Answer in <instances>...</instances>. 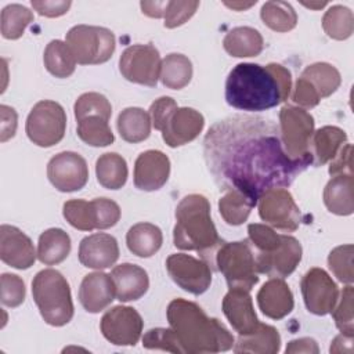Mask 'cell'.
<instances>
[{
  "label": "cell",
  "instance_id": "6da1fadb",
  "mask_svg": "<svg viewBox=\"0 0 354 354\" xmlns=\"http://www.w3.org/2000/svg\"><path fill=\"white\" fill-rule=\"evenodd\" d=\"M209 171L220 189H235L256 205L261 194L289 187L313 160L290 159L279 127L268 119L235 115L216 122L203 140Z\"/></svg>",
  "mask_w": 354,
  "mask_h": 354
},
{
  "label": "cell",
  "instance_id": "7a4b0ae2",
  "mask_svg": "<svg viewBox=\"0 0 354 354\" xmlns=\"http://www.w3.org/2000/svg\"><path fill=\"white\" fill-rule=\"evenodd\" d=\"M290 88L292 76L285 66L242 62L227 76L225 101L241 111L260 112L286 101Z\"/></svg>",
  "mask_w": 354,
  "mask_h": 354
},
{
  "label": "cell",
  "instance_id": "3957f363",
  "mask_svg": "<svg viewBox=\"0 0 354 354\" xmlns=\"http://www.w3.org/2000/svg\"><path fill=\"white\" fill-rule=\"evenodd\" d=\"M167 321L184 354L220 353L234 347V336L217 319L210 318L194 301L174 299L167 306Z\"/></svg>",
  "mask_w": 354,
  "mask_h": 354
},
{
  "label": "cell",
  "instance_id": "277c9868",
  "mask_svg": "<svg viewBox=\"0 0 354 354\" xmlns=\"http://www.w3.org/2000/svg\"><path fill=\"white\" fill-rule=\"evenodd\" d=\"M173 242L181 250L198 252L206 263L214 260L221 239L210 217V203L203 195H187L177 205Z\"/></svg>",
  "mask_w": 354,
  "mask_h": 354
},
{
  "label": "cell",
  "instance_id": "5b68a950",
  "mask_svg": "<svg viewBox=\"0 0 354 354\" xmlns=\"http://www.w3.org/2000/svg\"><path fill=\"white\" fill-rule=\"evenodd\" d=\"M33 300L43 319L51 326H64L73 317V303L66 278L54 268L39 271L32 281Z\"/></svg>",
  "mask_w": 354,
  "mask_h": 354
},
{
  "label": "cell",
  "instance_id": "8992f818",
  "mask_svg": "<svg viewBox=\"0 0 354 354\" xmlns=\"http://www.w3.org/2000/svg\"><path fill=\"white\" fill-rule=\"evenodd\" d=\"M214 263L228 288H242L250 292L259 282L254 252L248 239L220 245L214 254Z\"/></svg>",
  "mask_w": 354,
  "mask_h": 354
},
{
  "label": "cell",
  "instance_id": "52a82bcc",
  "mask_svg": "<svg viewBox=\"0 0 354 354\" xmlns=\"http://www.w3.org/2000/svg\"><path fill=\"white\" fill-rule=\"evenodd\" d=\"M65 43L80 65L106 62L112 57L116 46L112 30L91 25H76L71 28L66 33Z\"/></svg>",
  "mask_w": 354,
  "mask_h": 354
},
{
  "label": "cell",
  "instance_id": "ba28073f",
  "mask_svg": "<svg viewBox=\"0 0 354 354\" xmlns=\"http://www.w3.org/2000/svg\"><path fill=\"white\" fill-rule=\"evenodd\" d=\"M314 118L303 108L285 105L279 111V136L286 155L293 160H313Z\"/></svg>",
  "mask_w": 354,
  "mask_h": 354
},
{
  "label": "cell",
  "instance_id": "9c48e42d",
  "mask_svg": "<svg viewBox=\"0 0 354 354\" xmlns=\"http://www.w3.org/2000/svg\"><path fill=\"white\" fill-rule=\"evenodd\" d=\"M62 214L76 230H106L119 221L120 207L108 198H95L93 201L71 199L64 203Z\"/></svg>",
  "mask_w": 354,
  "mask_h": 354
},
{
  "label": "cell",
  "instance_id": "30bf717a",
  "mask_svg": "<svg viewBox=\"0 0 354 354\" xmlns=\"http://www.w3.org/2000/svg\"><path fill=\"white\" fill-rule=\"evenodd\" d=\"M66 129L64 108L51 100L39 101L26 118L25 131L28 138L37 147L48 148L58 144Z\"/></svg>",
  "mask_w": 354,
  "mask_h": 354
},
{
  "label": "cell",
  "instance_id": "8fae6325",
  "mask_svg": "<svg viewBox=\"0 0 354 354\" xmlns=\"http://www.w3.org/2000/svg\"><path fill=\"white\" fill-rule=\"evenodd\" d=\"M160 55L152 44L129 46L119 58L122 76L133 83L155 87L160 75Z\"/></svg>",
  "mask_w": 354,
  "mask_h": 354
},
{
  "label": "cell",
  "instance_id": "7c38bea8",
  "mask_svg": "<svg viewBox=\"0 0 354 354\" xmlns=\"http://www.w3.org/2000/svg\"><path fill=\"white\" fill-rule=\"evenodd\" d=\"M257 207L260 218L279 231L293 232L300 225V209L285 188H272L261 194Z\"/></svg>",
  "mask_w": 354,
  "mask_h": 354
},
{
  "label": "cell",
  "instance_id": "4fadbf2b",
  "mask_svg": "<svg viewBox=\"0 0 354 354\" xmlns=\"http://www.w3.org/2000/svg\"><path fill=\"white\" fill-rule=\"evenodd\" d=\"M166 270L174 283L196 296L205 293L212 283V270L209 263L195 259L191 254H170L166 260Z\"/></svg>",
  "mask_w": 354,
  "mask_h": 354
},
{
  "label": "cell",
  "instance_id": "5bb4252c",
  "mask_svg": "<svg viewBox=\"0 0 354 354\" xmlns=\"http://www.w3.org/2000/svg\"><path fill=\"white\" fill-rule=\"evenodd\" d=\"M142 318L138 311L127 306H115L101 318L104 337L115 346H136L142 332Z\"/></svg>",
  "mask_w": 354,
  "mask_h": 354
},
{
  "label": "cell",
  "instance_id": "9a60e30c",
  "mask_svg": "<svg viewBox=\"0 0 354 354\" xmlns=\"http://www.w3.org/2000/svg\"><path fill=\"white\" fill-rule=\"evenodd\" d=\"M307 310L315 315L332 313L339 299V289L330 275L318 267L308 270L300 282Z\"/></svg>",
  "mask_w": 354,
  "mask_h": 354
},
{
  "label": "cell",
  "instance_id": "2e32d148",
  "mask_svg": "<svg viewBox=\"0 0 354 354\" xmlns=\"http://www.w3.org/2000/svg\"><path fill=\"white\" fill-rule=\"evenodd\" d=\"M47 177L55 189L73 192L82 189L88 180V167L84 158L72 151L53 156L47 165Z\"/></svg>",
  "mask_w": 354,
  "mask_h": 354
},
{
  "label": "cell",
  "instance_id": "e0dca14e",
  "mask_svg": "<svg viewBox=\"0 0 354 354\" xmlns=\"http://www.w3.org/2000/svg\"><path fill=\"white\" fill-rule=\"evenodd\" d=\"M205 126L203 115L194 108H177L162 123L163 141L170 148H177L194 141Z\"/></svg>",
  "mask_w": 354,
  "mask_h": 354
},
{
  "label": "cell",
  "instance_id": "ac0fdd59",
  "mask_svg": "<svg viewBox=\"0 0 354 354\" xmlns=\"http://www.w3.org/2000/svg\"><path fill=\"white\" fill-rule=\"evenodd\" d=\"M301 245L290 235H283L281 245L270 254L254 257L256 268L260 274H267L271 278H285L290 275L301 260Z\"/></svg>",
  "mask_w": 354,
  "mask_h": 354
},
{
  "label": "cell",
  "instance_id": "d6986e66",
  "mask_svg": "<svg viewBox=\"0 0 354 354\" xmlns=\"http://www.w3.org/2000/svg\"><path fill=\"white\" fill-rule=\"evenodd\" d=\"M37 253L32 239L19 228L8 224L0 227V259L17 270H28L33 266Z\"/></svg>",
  "mask_w": 354,
  "mask_h": 354
},
{
  "label": "cell",
  "instance_id": "ffe728a7",
  "mask_svg": "<svg viewBox=\"0 0 354 354\" xmlns=\"http://www.w3.org/2000/svg\"><path fill=\"white\" fill-rule=\"evenodd\" d=\"M170 160L162 151L148 149L134 163V185L141 191H156L169 180Z\"/></svg>",
  "mask_w": 354,
  "mask_h": 354
},
{
  "label": "cell",
  "instance_id": "44dd1931",
  "mask_svg": "<svg viewBox=\"0 0 354 354\" xmlns=\"http://www.w3.org/2000/svg\"><path fill=\"white\" fill-rule=\"evenodd\" d=\"M223 313L238 335H248L260 324L253 308L252 296L249 290L242 288H230L223 299Z\"/></svg>",
  "mask_w": 354,
  "mask_h": 354
},
{
  "label": "cell",
  "instance_id": "7402d4cb",
  "mask_svg": "<svg viewBox=\"0 0 354 354\" xmlns=\"http://www.w3.org/2000/svg\"><path fill=\"white\" fill-rule=\"evenodd\" d=\"M119 259V246L115 236L104 232L88 235L80 241L79 261L93 270H104Z\"/></svg>",
  "mask_w": 354,
  "mask_h": 354
},
{
  "label": "cell",
  "instance_id": "603a6c76",
  "mask_svg": "<svg viewBox=\"0 0 354 354\" xmlns=\"http://www.w3.org/2000/svg\"><path fill=\"white\" fill-rule=\"evenodd\" d=\"M115 283L111 275L95 271L84 275L79 288V301L87 313L105 310L115 299Z\"/></svg>",
  "mask_w": 354,
  "mask_h": 354
},
{
  "label": "cell",
  "instance_id": "cb8c5ba5",
  "mask_svg": "<svg viewBox=\"0 0 354 354\" xmlns=\"http://www.w3.org/2000/svg\"><path fill=\"white\" fill-rule=\"evenodd\" d=\"M257 304L261 313L271 319H282L292 313L293 293L282 278L268 279L257 292Z\"/></svg>",
  "mask_w": 354,
  "mask_h": 354
},
{
  "label": "cell",
  "instance_id": "d4e9b609",
  "mask_svg": "<svg viewBox=\"0 0 354 354\" xmlns=\"http://www.w3.org/2000/svg\"><path fill=\"white\" fill-rule=\"evenodd\" d=\"M111 277L115 283L116 299L120 301H134L142 297L149 288L147 271L131 263H123L113 267Z\"/></svg>",
  "mask_w": 354,
  "mask_h": 354
},
{
  "label": "cell",
  "instance_id": "484cf974",
  "mask_svg": "<svg viewBox=\"0 0 354 354\" xmlns=\"http://www.w3.org/2000/svg\"><path fill=\"white\" fill-rule=\"evenodd\" d=\"M353 174L333 176L324 189V203L326 209L337 216H350L354 212Z\"/></svg>",
  "mask_w": 354,
  "mask_h": 354
},
{
  "label": "cell",
  "instance_id": "4316f807",
  "mask_svg": "<svg viewBox=\"0 0 354 354\" xmlns=\"http://www.w3.org/2000/svg\"><path fill=\"white\" fill-rule=\"evenodd\" d=\"M281 348V336L278 330L266 324H259V326L248 333L239 335L234 343V351L239 353H254V354H275Z\"/></svg>",
  "mask_w": 354,
  "mask_h": 354
},
{
  "label": "cell",
  "instance_id": "83f0119b",
  "mask_svg": "<svg viewBox=\"0 0 354 354\" xmlns=\"http://www.w3.org/2000/svg\"><path fill=\"white\" fill-rule=\"evenodd\" d=\"M224 50L236 58L257 57L264 48L261 33L250 26H236L223 39Z\"/></svg>",
  "mask_w": 354,
  "mask_h": 354
},
{
  "label": "cell",
  "instance_id": "f1b7e54d",
  "mask_svg": "<svg viewBox=\"0 0 354 354\" xmlns=\"http://www.w3.org/2000/svg\"><path fill=\"white\" fill-rule=\"evenodd\" d=\"M109 115L87 113L76 118V133L79 138L91 147H108L115 141V136L109 127Z\"/></svg>",
  "mask_w": 354,
  "mask_h": 354
},
{
  "label": "cell",
  "instance_id": "f546056e",
  "mask_svg": "<svg viewBox=\"0 0 354 354\" xmlns=\"http://www.w3.org/2000/svg\"><path fill=\"white\" fill-rule=\"evenodd\" d=\"M163 235L159 227L151 223L134 224L126 235L129 250L138 257H151L162 246Z\"/></svg>",
  "mask_w": 354,
  "mask_h": 354
},
{
  "label": "cell",
  "instance_id": "4dcf8cb0",
  "mask_svg": "<svg viewBox=\"0 0 354 354\" xmlns=\"http://www.w3.org/2000/svg\"><path fill=\"white\" fill-rule=\"evenodd\" d=\"M347 134L336 126H324L318 129L311 138L313 156L315 165H325L336 158L340 148L346 144Z\"/></svg>",
  "mask_w": 354,
  "mask_h": 354
},
{
  "label": "cell",
  "instance_id": "1f68e13d",
  "mask_svg": "<svg viewBox=\"0 0 354 354\" xmlns=\"http://www.w3.org/2000/svg\"><path fill=\"white\" fill-rule=\"evenodd\" d=\"M71 252V238L61 228H48L39 236L37 259L46 266L62 263Z\"/></svg>",
  "mask_w": 354,
  "mask_h": 354
},
{
  "label": "cell",
  "instance_id": "d6a6232c",
  "mask_svg": "<svg viewBox=\"0 0 354 354\" xmlns=\"http://www.w3.org/2000/svg\"><path fill=\"white\" fill-rule=\"evenodd\" d=\"M151 116L147 111L137 106L123 109L116 122L120 137L131 144L147 140L151 134Z\"/></svg>",
  "mask_w": 354,
  "mask_h": 354
},
{
  "label": "cell",
  "instance_id": "836d02e7",
  "mask_svg": "<svg viewBox=\"0 0 354 354\" xmlns=\"http://www.w3.org/2000/svg\"><path fill=\"white\" fill-rule=\"evenodd\" d=\"M97 181L106 189H119L127 181L126 159L116 152L102 153L95 162Z\"/></svg>",
  "mask_w": 354,
  "mask_h": 354
},
{
  "label": "cell",
  "instance_id": "e575fe53",
  "mask_svg": "<svg viewBox=\"0 0 354 354\" xmlns=\"http://www.w3.org/2000/svg\"><path fill=\"white\" fill-rule=\"evenodd\" d=\"M159 79L167 88H184L192 79L191 61L188 59V57L177 53L166 55L162 59Z\"/></svg>",
  "mask_w": 354,
  "mask_h": 354
},
{
  "label": "cell",
  "instance_id": "d590c367",
  "mask_svg": "<svg viewBox=\"0 0 354 354\" xmlns=\"http://www.w3.org/2000/svg\"><path fill=\"white\" fill-rule=\"evenodd\" d=\"M300 77L306 79L315 88L321 100L333 94L342 83L339 71L328 62H315L308 65L301 72Z\"/></svg>",
  "mask_w": 354,
  "mask_h": 354
},
{
  "label": "cell",
  "instance_id": "8d00e7d4",
  "mask_svg": "<svg viewBox=\"0 0 354 354\" xmlns=\"http://www.w3.org/2000/svg\"><path fill=\"white\" fill-rule=\"evenodd\" d=\"M46 69L58 79L69 77L76 68V59L72 55L68 44L62 40H51L43 55Z\"/></svg>",
  "mask_w": 354,
  "mask_h": 354
},
{
  "label": "cell",
  "instance_id": "74e56055",
  "mask_svg": "<svg viewBox=\"0 0 354 354\" xmlns=\"http://www.w3.org/2000/svg\"><path fill=\"white\" fill-rule=\"evenodd\" d=\"M254 206L256 203L249 196L235 189L225 191L218 201V212L230 225L243 224Z\"/></svg>",
  "mask_w": 354,
  "mask_h": 354
},
{
  "label": "cell",
  "instance_id": "f35d334b",
  "mask_svg": "<svg viewBox=\"0 0 354 354\" xmlns=\"http://www.w3.org/2000/svg\"><path fill=\"white\" fill-rule=\"evenodd\" d=\"M261 21L275 32H289L297 24V14L286 1H266L260 10Z\"/></svg>",
  "mask_w": 354,
  "mask_h": 354
},
{
  "label": "cell",
  "instance_id": "ab89813d",
  "mask_svg": "<svg viewBox=\"0 0 354 354\" xmlns=\"http://www.w3.org/2000/svg\"><path fill=\"white\" fill-rule=\"evenodd\" d=\"M325 33L335 40H346L354 30V15L348 7L336 4L329 7L322 18Z\"/></svg>",
  "mask_w": 354,
  "mask_h": 354
},
{
  "label": "cell",
  "instance_id": "60d3db41",
  "mask_svg": "<svg viewBox=\"0 0 354 354\" xmlns=\"http://www.w3.org/2000/svg\"><path fill=\"white\" fill-rule=\"evenodd\" d=\"M1 35L4 39H19L26 26L33 22V12L22 4H8L1 11Z\"/></svg>",
  "mask_w": 354,
  "mask_h": 354
},
{
  "label": "cell",
  "instance_id": "b9f144b4",
  "mask_svg": "<svg viewBox=\"0 0 354 354\" xmlns=\"http://www.w3.org/2000/svg\"><path fill=\"white\" fill-rule=\"evenodd\" d=\"M353 252L354 248L351 243L336 246L330 250L328 256V266L332 274L343 283L351 285L354 281L353 271Z\"/></svg>",
  "mask_w": 354,
  "mask_h": 354
},
{
  "label": "cell",
  "instance_id": "7bdbcfd3",
  "mask_svg": "<svg viewBox=\"0 0 354 354\" xmlns=\"http://www.w3.org/2000/svg\"><path fill=\"white\" fill-rule=\"evenodd\" d=\"M353 297L354 289L351 285L343 288L339 303L332 310V315L337 329L347 336H354V314H353Z\"/></svg>",
  "mask_w": 354,
  "mask_h": 354
},
{
  "label": "cell",
  "instance_id": "ee69618b",
  "mask_svg": "<svg viewBox=\"0 0 354 354\" xmlns=\"http://www.w3.org/2000/svg\"><path fill=\"white\" fill-rule=\"evenodd\" d=\"M142 346L149 350H165L176 354H184V350L171 328L149 329L142 337Z\"/></svg>",
  "mask_w": 354,
  "mask_h": 354
},
{
  "label": "cell",
  "instance_id": "f6af8a7d",
  "mask_svg": "<svg viewBox=\"0 0 354 354\" xmlns=\"http://www.w3.org/2000/svg\"><path fill=\"white\" fill-rule=\"evenodd\" d=\"M0 300L3 306L7 307H18L25 300V283L24 281L15 275L4 272L0 278Z\"/></svg>",
  "mask_w": 354,
  "mask_h": 354
},
{
  "label": "cell",
  "instance_id": "bcb514c9",
  "mask_svg": "<svg viewBox=\"0 0 354 354\" xmlns=\"http://www.w3.org/2000/svg\"><path fill=\"white\" fill-rule=\"evenodd\" d=\"M199 1H167L165 8V28L173 29L185 24L198 10Z\"/></svg>",
  "mask_w": 354,
  "mask_h": 354
},
{
  "label": "cell",
  "instance_id": "7dc6e473",
  "mask_svg": "<svg viewBox=\"0 0 354 354\" xmlns=\"http://www.w3.org/2000/svg\"><path fill=\"white\" fill-rule=\"evenodd\" d=\"M292 101L304 108H314L319 104L321 98L315 88L303 77H299L295 83V90L292 93Z\"/></svg>",
  "mask_w": 354,
  "mask_h": 354
},
{
  "label": "cell",
  "instance_id": "c3c4849f",
  "mask_svg": "<svg viewBox=\"0 0 354 354\" xmlns=\"http://www.w3.org/2000/svg\"><path fill=\"white\" fill-rule=\"evenodd\" d=\"M35 11L41 17L55 18L68 12L72 6L69 0H32L30 1Z\"/></svg>",
  "mask_w": 354,
  "mask_h": 354
},
{
  "label": "cell",
  "instance_id": "681fc988",
  "mask_svg": "<svg viewBox=\"0 0 354 354\" xmlns=\"http://www.w3.org/2000/svg\"><path fill=\"white\" fill-rule=\"evenodd\" d=\"M177 108L178 106L171 97H160L155 100L149 106V116H151L152 126L156 130H159L165 119Z\"/></svg>",
  "mask_w": 354,
  "mask_h": 354
},
{
  "label": "cell",
  "instance_id": "f907efd6",
  "mask_svg": "<svg viewBox=\"0 0 354 354\" xmlns=\"http://www.w3.org/2000/svg\"><path fill=\"white\" fill-rule=\"evenodd\" d=\"M353 147L351 144L346 142L336 158L330 160L329 165V174L330 176H339V174H353Z\"/></svg>",
  "mask_w": 354,
  "mask_h": 354
},
{
  "label": "cell",
  "instance_id": "816d5d0a",
  "mask_svg": "<svg viewBox=\"0 0 354 354\" xmlns=\"http://www.w3.org/2000/svg\"><path fill=\"white\" fill-rule=\"evenodd\" d=\"M0 115H1V123H0V141L6 142L7 140L12 138L15 136L17 130V112L14 108L8 105H0Z\"/></svg>",
  "mask_w": 354,
  "mask_h": 354
},
{
  "label": "cell",
  "instance_id": "f5cc1de1",
  "mask_svg": "<svg viewBox=\"0 0 354 354\" xmlns=\"http://www.w3.org/2000/svg\"><path fill=\"white\" fill-rule=\"evenodd\" d=\"M319 351L318 344L314 339L311 337H301L296 339L288 343L285 353L286 354H293V353H310V354H317Z\"/></svg>",
  "mask_w": 354,
  "mask_h": 354
},
{
  "label": "cell",
  "instance_id": "db71d44e",
  "mask_svg": "<svg viewBox=\"0 0 354 354\" xmlns=\"http://www.w3.org/2000/svg\"><path fill=\"white\" fill-rule=\"evenodd\" d=\"M167 1H141L140 7L142 12L151 18H162L165 15Z\"/></svg>",
  "mask_w": 354,
  "mask_h": 354
},
{
  "label": "cell",
  "instance_id": "11a10c76",
  "mask_svg": "<svg viewBox=\"0 0 354 354\" xmlns=\"http://www.w3.org/2000/svg\"><path fill=\"white\" fill-rule=\"evenodd\" d=\"M224 4H225L227 7H230V8H232V10L243 11V10L250 8L252 6H254V4H256V0L252 1V3H235V1H232V3H224Z\"/></svg>",
  "mask_w": 354,
  "mask_h": 354
},
{
  "label": "cell",
  "instance_id": "9f6ffc18",
  "mask_svg": "<svg viewBox=\"0 0 354 354\" xmlns=\"http://www.w3.org/2000/svg\"><path fill=\"white\" fill-rule=\"evenodd\" d=\"M304 7H308V8H314V10H318V8H322L324 6H326L328 3L326 1H322V3H301Z\"/></svg>",
  "mask_w": 354,
  "mask_h": 354
}]
</instances>
